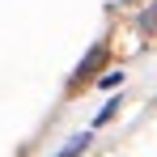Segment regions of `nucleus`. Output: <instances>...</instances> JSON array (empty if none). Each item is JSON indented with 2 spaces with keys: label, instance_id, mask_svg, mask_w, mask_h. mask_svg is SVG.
Here are the masks:
<instances>
[{
  "label": "nucleus",
  "instance_id": "f257e3e1",
  "mask_svg": "<svg viewBox=\"0 0 157 157\" xmlns=\"http://www.w3.org/2000/svg\"><path fill=\"white\" fill-rule=\"evenodd\" d=\"M89 149V132H81V136H72V144H64L55 157H77V153H85Z\"/></svg>",
  "mask_w": 157,
  "mask_h": 157
},
{
  "label": "nucleus",
  "instance_id": "f03ea898",
  "mask_svg": "<svg viewBox=\"0 0 157 157\" xmlns=\"http://www.w3.org/2000/svg\"><path fill=\"white\" fill-rule=\"evenodd\" d=\"M98 59H102V47H94V51L85 55V59H81V68H77V77H89V72H94V64H98Z\"/></svg>",
  "mask_w": 157,
  "mask_h": 157
},
{
  "label": "nucleus",
  "instance_id": "7ed1b4c3",
  "mask_svg": "<svg viewBox=\"0 0 157 157\" xmlns=\"http://www.w3.org/2000/svg\"><path fill=\"white\" fill-rule=\"evenodd\" d=\"M115 85H123V72H106L102 77V89H115Z\"/></svg>",
  "mask_w": 157,
  "mask_h": 157
}]
</instances>
